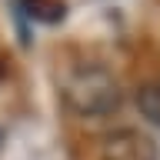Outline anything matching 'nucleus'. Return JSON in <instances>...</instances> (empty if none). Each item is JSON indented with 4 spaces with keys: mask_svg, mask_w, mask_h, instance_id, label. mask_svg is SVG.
<instances>
[{
    "mask_svg": "<svg viewBox=\"0 0 160 160\" xmlns=\"http://www.w3.org/2000/svg\"><path fill=\"white\" fill-rule=\"evenodd\" d=\"M3 73H7V63H3V60H0V77H3Z\"/></svg>",
    "mask_w": 160,
    "mask_h": 160,
    "instance_id": "39448f33",
    "label": "nucleus"
},
{
    "mask_svg": "<svg viewBox=\"0 0 160 160\" xmlns=\"http://www.w3.org/2000/svg\"><path fill=\"white\" fill-rule=\"evenodd\" d=\"M137 110L160 130V80H150L137 90Z\"/></svg>",
    "mask_w": 160,
    "mask_h": 160,
    "instance_id": "20e7f679",
    "label": "nucleus"
},
{
    "mask_svg": "<svg viewBox=\"0 0 160 160\" xmlns=\"http://www.w3.org/2000/svg\"><path fill=\"white\" fill-rule=\"evenodd\" d=\"M63 100L80 117H107V113H113L120 107L123 90H120L117 77L107 67L83 63L63 80Z\"/></svg>",
    "mask_w": 160,
    "mask_h": 160,
    "instance_id": "f257e3e1",
    "label": "nucleus"
},
{
    "mask_svg": "<svg viewBox=\"0 0 160 160\" xmlns=\"http://www.w3.org/2000/svg\"><path fill=\"white\" fill-rule=\"evenodd\" d=\"M20 10L37 23H60L67 17V3L63 0H20Z\"/></svg>",
    "mask_w": 160,
    "mask_h": 160,
    "instance_id": "7ed1b4c3",
    "label": "nucleus"
},
{
    "mask_svg": "<svg viewBox=\"0 0 160 160\" xmlns=\"http://www.w3.org/2000/svg\"><path fill=\"white\" fill-rule=\"evenodd\" d=\"M103 160H160V150L147 133L127 127L103 140Z\"/></svg>",
    "mask_w": 160,
    "mask_h": 160,
    "instance_id": "f03ea898",
    "label": "nucleus"
}]
</instances>
